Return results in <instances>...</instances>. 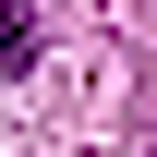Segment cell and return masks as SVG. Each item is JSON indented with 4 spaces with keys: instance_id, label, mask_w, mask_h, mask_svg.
Masks as SVG:
<instances>
[{
    "instance_id": "obj_1",
    "label": "cell",
    "mask_w": 157,
    "mask_h": 157,
    "mask_svg": "<svg viewBox=\"0 0 157 157\" xmlns=\"http://www.w3.org/2000/svg\"><path fill=\"white\" fill-rule=\"evenodd\" d=\"M24 60H36V12H24V0H0V73H24Z\"/></svg>"
}]
</instances>
